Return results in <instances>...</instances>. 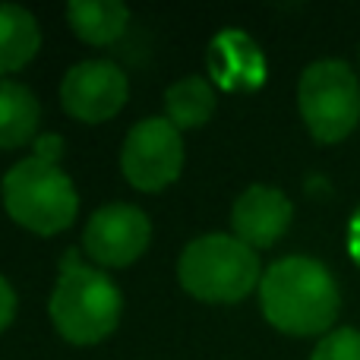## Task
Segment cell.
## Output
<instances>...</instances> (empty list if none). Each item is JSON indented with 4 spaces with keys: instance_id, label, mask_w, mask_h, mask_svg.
Masks as SVG:
<instances>
[{
    "instance_id": "6da1fadb",
    "label": "cell",
    "mask_w": 360,
    "mask_h": 360,
    "mask_svg": "<svg viewBox=\"0 0 360 360\" xmlns=\"http://www.w3.org/2000/svg\"><path fill=\"white\" fill-rule=\"evenodd\" d=\"M262 316L285 335H329L342 307V294L323 262L310 256H285L262 272Z\"/></svg>"
},
{
    "instance_id": "7a4b0ae2",
    "label": "cell",
    "mask_w": 360,
    "mask_h": 360,
    "mask_svg": "<svg viewBox=\"0 0 360 360\" xmlns=\"http://www.w3.org/2000/svg\"><path fill=\"white\" fill-rule=\"evenodd\" d=\"M51 323L70 345H98L117 329L124 294L101 269L79 262L70 250L60 262V278L51 291Z\"/></svg>"
},
{
    "instance_id": "3957f363",
    "label": "cell",
    "mask_w": 360,
    "mask_h": 360,
    "mask_svg": "<svg viewBox=\"0 0 360 360\" xmlns=\"http://www.w3.org/2000/svg\"><path fill=\"white\" fill-rule=\"evenodd\" d=\"M177 278L202 304H237L262 281L259 256L234 234H205L184 247Z\"/></svg>"
},
{
    "instance_id": "277c9868",
    "label": "cell",
    "mask_w": 360,
    "mask_h": 360,
    "mask_svg": "<svg viewBox=\"0 0 360 360\" xmlns=\"http://www.w3.org/2000/svg\"><path fill=\"white\" fill-rule=\"evenodd\" d=\"M4 205L19 228L54 237L73 224L79 212V193L73 180L60 171V165L29 155L6 171Z\"/></svg>"
},
{
    "instance_id": "5b68a950",
    "label": "cell",
    "mask_w": 360,
    "mask_h": 360,
    "mask_svg": "<svg viewBox=\"0 0 360 360\" xmlns=\"http://www.w3.org/2000/svg\"><path fill=\"white\" fill-rule=\"evenodd\" d=\"M297 108L316 143H342L360 124V82L345 60H316L304 70Z\"/></svg>"
},
{
    "instance_id": "8992f818",
    "label": "cell",
    "mask_w": 360,
    "mask_h": 360,
    "mask_svg": "<svg viewBox=\"0 0 360 360\" xmlns=\"http://www.w3.org/2000/svg\"><path fill=\"white\" fill-rule=\"evenodd\" d=\"M120 171L130 186L158 193L171 186L184 171V136L171 120L146 117L130 127L120 149Z\"/></svg>"
},
{
    "instance_id": "52a82bcc",
    "label": "cell",
    "mask_w": 360,
    "mask_h": 360,
    "mask_svg": "<svg viewBox=\"0 0 360 360\" xmlns=\"http://www.w3.org/2000/svg\"><path fill=\"white\" fill-rule=\"evenodd\" d=\"M149 215L130 202H108L101 209H95L86 231H82L86 256L105 269H124L130 262H136L149 250Z\"/></svg>"
},
{
    "instance_id": "ba28073f",
    "label": "cell",
    "mask_w": 360,
    "mask_h": 360,
    "mask_svg": "<svg viewBox=\"0 0 360 360\" xmlns=\"http://www.w3.org/2000/svg\"><path fill=\"white\" fill-rule=\"evenodd\" d=\"M130 82L111 60H82L67 70L60 82V105L82 124H105L127 105Z\"/></svg>"
},
{
    "instance_id": "9c48e42d",
    "label": "cell",
    "mask_w": 360,
    "mask_h": 360,
    "mask_svg": "<svg viewBox=\"0 0 360 360\" xmlns=\"http://www.w3.org/2000/svg\"><path fill=\"white\" fill-rule=\"evenodd\" d=\"M291 218L294 205L285 193L256 184L237 196L234 209H231V228H234L237 240H243L253 250H262L285 237V231L291 228Z\"/></svg>"
},
{
    "instance_id": "30bf717a",
    "label": "cell",
    "mask_w": 360,
    "mask_h": 360,
    "mask_svg": "<svg viewBox=\"0 0 360 360\" xmlns=\"http://www.w3.org/2000/svg\"><path fill=\"white\" fill-rule=\"evenodd\" d=\"M41 124V105L29 86L0 79V149H22Z\"/></svg>"
},
{
    "instance_id": "8fae6325",
    "label": "cell",
    "mask_w": 360,
    "mask_h": 360,
    "mask_svg": "<svg viewBox=\"0 0 360 360\" xmlns=\"http://www.w3.org/2000/svg\"><path fill=\"white\" fill-rule=\"evenodd\" d=\"M41 48L38 19L19 4H0V76L22 70Z\"/></svg>"
},
{
    "instance_id": "7c38bea8",
    "label": "cell",
    "mask_w": 360,
    "mask_h": 360,
    "mask_svg": "<svg viewBox=\"0 0 360 360\" xmlns=\"http://www.w3.org/2000/svg\"><path fill=\"white\" fill-rule=\"evenodd\" d=\"M67 22L86 44H111L127 32L130 10L120 0H73L67 4Z\"/></svg>"
},
{
    "instance_id": "4fadbf2b",
    "label": "cell",
    "mask_w": 360,
    "mask_h": 360,
    "mask_svg": "<svg viewBox=\"0 0 360 360\" xmlns=\"http://www.w3.org/2000/svg\"><path fill=\"white\" fill-rule=\"evenodd\" d=\"M215 105V89L202 76H184L165 92V120H171L177 130H199L212 120Z\"/></svg>"
},
{
    "instance_id": "5bb4252c",
    "label": "cell",
    "mask_w": 360,
    "mask_h": 360,
    "mask_svg": "<svg viewBox=\"0 0 360 360\" xmlns=\"http://www.w3.org/2000/svg\"><path fill=\"white\" fill-rule=\"evenodd\" d=\"M310 360H360V332L357 329H332L319 338Z\"/></svg>"
},
{
    "instance_id": "9a60e30c",
    "label": "cell",
    "mask_w": 360,
    "mask_h": 360,
    "mask_svg": "<svg viewBox=\"0 0 360 360\" xmlns=\"http://www.w3.org/2000/svg\"><path fill=\"white\" fill-rule=\"evenodd\" d=\"M13 316H16V291H13V285L0 275V332L10 329Z\"/></svg>"
},
{
    "instance_id": "2e32d148",
    "label": "cell",
    "mask_w": 360,
    "mask_h": 360,
    "mask_svg": "<svg viewBox=\"0 0 360 360\" xmlns=\"http://www.w3.org/2000/svg\"><path fill=\"white\" fill-rule=\"evenodd\" d=\"M60 152H63V139L54 136V133H48V136L35 139V158H41V162L57 165V162H60Z\"/></svg>"
},
{
    "instance_id": "e0dca14e",
    "label": "cell",
    "mask_w": 360,
    "mask_h": 360,
    "mask_svg": "<svg viewBox=\"0 0 360 360\" xmlns=\"http://www.w3.org/2000/svg\"><path fill=\"white\" fill-rule=\"evenodd\" d=\"M348 247H351V256L360 266V212L351 218V231H348Z\"/></svg>"
}]
</instances>
